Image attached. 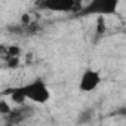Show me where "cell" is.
<instances>
[{"label": "cell", "instance_id": "1", "mask_svg": "<svg viewBox=\"0 0 126 126\" xmlns=\"http://www.w3.org/2000/svg\"><path fill=\"white\" fill-rule=\"evenodd\" d=\"M18 89L25 96V99H30L33 102H37V104H45L50 98V91L42 79H36L24 86H19Z\"/></svg>", "mask_w": 126, "mask_h": 126}, {"label": "cell", "instance_id": "2", "mask_svg": "<svg viewBox=\"0 0 126 126\" xmlns=\"http://www.w3.org/2000/svg\"><path fill=\"white\" fill-rule=\"evenodd\" d=\"M119 8V0H91V2L83 6L77 15L80 16H88V15H98V16H105V15H114Z\"/></svg>", "mask_w": 126, "mask_h": 126}, {"label": "cell", "instance_id": "3", "mask_svg": "<svg viewBox=\"0 0 126 126\" xmlns=\"http://www.w3.org/2000/svg\"><path fill=\"white\" fill-rule=\"evenodd\" d=\"M37 6L40 9L52 12H73V14H77L83 8L82 0H39Z\"/></svg>", "mask_w": 126, "mask_h": 126}, {"label": "cell", "instance_id": "4", "mask_svg": "<svg viewBox=\"0 0 126 126\" xmlns=\"http://www.w3.org/2000/svg\"><path fill=\"white\" fill-rule=\"evenodd\" d=\"M33 116V108L24 104H19V107L16 108H11V111L8 114H5V122L9 125H19L24 123L25 120H28Z\"/></svg>", "mask_w": 126, "mask_h": 126}, {"label": "cell", "instance_id": "5", "mask_svg": "<svg viewBox=\"0 0 126 126\" xmlns=\"http://www.w3.org/2000/svg\"><path fill=\"white\" fill-rule=\"evenodd\" d=\"M101 83V76L96 70L94 68H88L83 71L80 82H79V89L82 92H92L95 91Z\"/></svg>", "mask_w": 126, "mask_h": 126}, {"label": "cell", "instance_id": "6", "mask_svg": "<svg viewBox=\"0 0 126 126\" xmlns=\"http://www.w3.org/2000/svg\"><path fill=\"white\" fill-rule=\"evenodd\" d=\"M8 31L12 33V34H16V36H21V37H30V36H36L42 31V27L37 21H33L27 25H22V24H15V25H9L8 27Z\"/></svg>", "mask_w": 126, "mask_h": 126}, {"label": "cell", "instance_id": "7", "mask_svg": "<svg viewBox=\"0 0 126 126\" xmlns=\"http://www.w3.org/2000/svg\"><path fill=\"white\" fill-rule=\"evenodd\" d=\"M21 47L16 45H0V59L5 61L12 56H21Z\"/></svg>", "mask_w": 126, "mask_h": 126}, {"label": "cell", "instance_id": "8", "mask_svg": "<svg viewBox=\"0 0 126 126\" xmlns=\"http://www.w3.org/2000/svg\"><path fill=\"white\" fill-rule=\"evenodd\" d=\"M3 64H5V67H6V68L14 70V68H16V67L19 65V56H12V58H8V59H5V61H3Z\"/></svg>", "mask_w": 126, "mask_h": 126}, {"label": "cell", "instance_id": "9", "mask_svg": "<svg viewBox=\"0 0 126 126\" xmlns=\"http://www.w3.org/2000/svg\"><path fill=\"white\" fill-rule=\"evenodd\" d=\"M104 33H105V19H104V16H98V19H96V34L102 36Z\"/></svg>", "mask_w": 126, "mask_h": 126}, {"label": "cell", "instance_id": "10", "mask_svg": "<svg viewBox=\"0 0 126 126\" xmlns=\"http://www.w3.org/2000/svg\"><path fill=\"white\" fill-rule=\"evenodd\" d=\"M9 111H11V105H9V102L5 101V99H0V114L5 116V114H8Z\"/></svg>", "mask_w": 126, "mask_h": 126}]
</instances>
